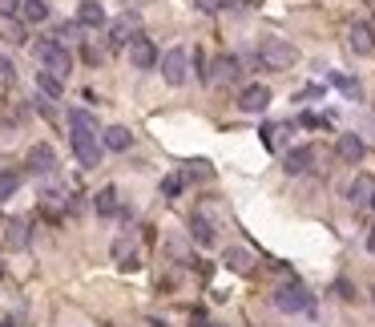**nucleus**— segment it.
<instances>
[{"instance_id":"nucleus-13","label":"nucleus","mask_w":375,"mask_h":327,"mask_svg":"<svg viewBox=\"0 0 375 327\" xmlns=\"http://www.w3.org/2000/svg\"><path fill=\"white\" fill-rule=\"evenodd\" d=\"M222 262H226V271H234V275H250V271H254V255H250L246 246H226V251H222Z\"/></svg>"},{"instance_id":"nucleus-15","label":"nucleus","mask_w":375,"mask_h":327,"mask_svg":"<svg viewBox=\"0 0 375 327\" xmlns=\"http://www.w3.org/2000/svg\"><path fill=\"white\" fill-rule=\"evenodd\" d=\"M347 198H351L355 206H371L375 202V178L371 174H355V182L347 186Z\"/></svg>"},{"instance_id":"nucleus-41","label":"nucleus","mask_w":375,"mask_h":327,"mask_svg":"<svg viewBox=\"0 0 375 327\" xmlns=\"http://www.w3.org/2000/svg\"><path fill=\"white\" fill-rule=\"evenodd\" d=\"M371 29H375V25H371Z\"/></svg>"},{"instance_id":"nucleus-14","label":"nucleus","mask_w":375,"mask_h":327,"mask_svg":"<svg viewBox=\"0 0 375 327\" xmlns=\"http://www.w3.org/2000/svg\"><path fill=\"white\" fill-rule=\"evenodd\" d=\"M29 170H33V174H53V170H57V154H53V146L36 142V146L29 149Z\"/></svg>"},{"instance_id":"nucleus-37","label":"nucleus","mask_w":375,"mask_h":327,"mask_svg":"<svg viewBox=\"0 0 375 327\" xmlns=\"http://www.w3.org/2000/svg\"><path fill=\"white\" fill-rule=\"evenodd\" d=\"M206 327H222V323H206Z\"/></svg>"},{"instance_id":"nucleus-10","label":"nucleus","mask_w":375,"mask_h":327,"mask_svg":"<svg viewBox=\"0 0 375 327\" xmlns=\"http://www.w3.org/2000/svg\"><path fill=\"white\" fill-rule=\"evenodd\" d=\"M158 61H162V57H158V49H154V41L142 33V36L130 45V65H133V69H154Z\"/></svg>"},{"instance_id":"nucleus-1","label":"nucleus","mask_w":375,"mask_h":327,"mask_svg":"<svg viewBox=\"0 0 375 327\" xmlns=\"http://www.w3.org/2000/svg\"><path fill=\"white\" fill-rule=\"evenodd\" d=\"M69 130H73V154H77V162H81L85 170L101 166V149H105V142H101L93 114H89V109H69Z\"/></svg>"},{"instance_id":"nucleus-39","label":"nucleus","mask_w":375,"mask_h":327,"mask_svg":"<svg viewBox=\"0 0 375 327\" xmlns=\"http://www.w3.org/2000/svg\"><path fill=\"white\" fill-rule=\"evenodd\" d=\"M371 299H375V291H371Z\"/></svg>"},{"instance_id":"nucleus-35","label":"nucleus","mask_w":375,"mask_h":327,"mask_svg":"<svg viewBox=\"0 0 375 327\" xmlns=\"http://www.w3.org/2000/svg\"><path fill=\"white\" fill-rule=\"evenodd\" d=\"M0 327H17V319H0Z\"/></svg>"},{"instance_id":"nucleus-28","label":"nucleus","mask_w":375,"mask_h":327,"mask_svg":"<svg viewBox=\"0 0 375 327\" xmlns=\"http://www.w3.org/2000/svg\"><path fill=\"white\" fill-rule=\"evenodd\" d=\"M202 13H222V8H230V4H243V0H194Z\"/></svg>"},{"instance_id":"nucleus-25","label":"nucleus","mask_w":375,"mask_h":327,"mask_svg":"<svg viewBox=\"0 0 375 327\" xmlns=\"http://www.w3.org/2000/svg\"><path fill=\"white\" fill-rule=\"evenodd\" d=\"M17 190H20V174L17 170H0V202H8Z\"/></svg>"},{"instance_id":"nucleus-16","label":"nucleus","mask_w":375,"mask_h":327,"mask_svg":"<svg viewBox=\"0 0 375 327\" xmlns=\"http://www.w3.org/2000/svg\"><path fill=\"white\" fill-rule=\"evenodd\" d=\"M29 239H33L29 222H25V218H8V227H4V243H8V251H25Z\"/></svg>"},{"instance_id":"nucleus-32","label":"nucleus","mask_w":375,"mask_h":327,"mask_svg":"<svg viewBox=\"0 0 375 327\" xmlns=\"http://www.w3.org/2000/svg\"><path fill=\"white\" fill-rule=\"evenodd\" d=\"M186 174H190V178H210V166H206V162H190Z\"/></svg>"},{"instance_id":"nucleus-18","label":"nucleus","mask_w":375,"mask_h":327,"mask_svg":"<svg viewBox=\"0 0 375 327\" xmlns=\"http://www.w3.org/2000/svg\"><path fill=\"white\" fill-rule=\"evenodd\" d=\"M114 262L121 267V271H137L142 262H137V246L130 243V239H117L114 243Z\"/></svg>"},{"instance_id":"nucleus-24","label":"nucleus","mask_w":375,"mask_h":327,"mask_svg":"<svg viewBox=\"0 0 375 327\" xmlns=\"http://www.w3.org/2000/svg\"><path fill=\"white\" fill-rule=\"evenodd\" d=\"M20 17L29 25H45L49 20V4L45 0H20Z\"/></svg>"},{"instance_id":"nucleus-3","label":"nucleus","mask_w":375,"mask_h":327,"mask_svg":"<svg viewBox=\"0 0 375 327\" xmlns=\"http://www.w3.org/2000/svg\"><path fill=\"white\" fill-rule=\"evenodd\" d=\"M33 53H36V61L49 69V73H57L61 81H65L69 73H73V53L57 41V36H49V41H36L33 45Z\"/></svg>"},{"instance_id":"nucleus-30","label":"nucleus","mask_w":375,"mask_h":327,"mask_svg":"<svg viewBox=\"0 0 375 327\" xmlns=\"http://www.w3.org/2000/svg\"><path fill=\"white\" fill-rule=\"evenodd\" d=\"M299 121H303L307 130H323V126H327V117H319V114H303Z\"/></svg>"},{"instance_id":"nucleus-4","label":"nucleus","mask_w":375,"mask_h":327,"mask_svg":"<svg viewBox=\"0 0 375 327\" xmlns=\"http://www.w3.org/2000/svg\"><path fill=\"white\" fill-rule=\"evenodd\" d=\"M275 307L282 315H303V311H315V299H311V291L303 283H282L275 291Z\"/></svg>"},{"instance_id":"nucleus-31","label":"nucleus","mask_w":375,"mask_h":327,"mask_svg":"<svg viewBox=\"0 0 375 327\" xmlns=\"http://www.w3.org/2000/svg\"><path fill=\"white\" fill-rule=\"evenodd\" d=\"M13 77H17V73H13V61H8V57H0V81L13 85Z\"/></svg>"},{"instance_id":"nucleus-17","label":"nucleus","mask_w":375,"mask_h":327,"mask_svg":"<svg viewBox=\"0 0 375 327\" xmlns=\"http://www.w3.org/2000/svg\"><path fill=\"white\" fill-rule=\"evenodd\" d=\"M93 211H97L101 218H114V214H121V202H117V190H114V186H101L97 194H93Z\"/></svg>"},{"instance_id":"nucleus-12","label":"nucleus","mask_w":375,"mask_h":327,"mask_svg":"<svg viewBox=\"0 0 375 327\" xmlns=\"http://www.w3.org/2000/svg\"><path fill=\"white\" fill-rule=\"evenodd\" d=\"M238 73H243V61H238V57H230V53H222V57L214 61L210 81L214 85H234V81H238Z\"/></svg>"},{"instance_id":"nucleus-5","label":"nucleus","mask_w":375,"mask_h":327,"mask_svg":"<svg viewBox=\"0 0 375 327\" xmlns=\"http://www.w3.org/2000/svg\"><path fill=\"white\" fill-rule=\"evenodd\" d=\"M137 36H142V17H137V13H125V17H117L114 25H109V49H125Z\"/></svg>"},{"instance_id":"nucleus-26","label":"nucleus","mask_w":375,"mask_h":327,"mask_svg":"<svg viewBox=\"0 0 375 327\" xmlns=\"http://www.w3.org/2000/svg\"><path fill=\"white\" fill-rule=\"evenodd\" d=\"M182 186H186V174H165V182H162V198H178V194H182Z\"/></svg>"},{"instance_id":"nucleus-36","label":"nucleus","mask_w":375,"mask_h":327,"mask_svg":"<svg viewBox=\"0 0 375 327\" xmlns=\"http://www.w3.org/2000/svg\"><path fill=\"white\" fill-rule=\"evenodd\" d=\"M149 327H165V323H158V319H149Z\"/></svg>"},{"instance_id":"nucleus-34","label":"nucleus","mask_w":375,"mask_h":327,"mask_svg":"<svg viewBox=\"0 0 375 327\" xmlns=\"http://www.w3.org/2000/svg\"><path fill=\"white\" fill-rule=\"evenodd\" d=\"M367 251L375 255V227H371V234H367Z\"/></svg>"},{"instance_id":"nucleus-40","label":"nucleus","mask_w":375,"mask_h":327,"mask_svg":"<svg viewBox=\"0 0 375 327\" xmlns=\"http://www.w3.org/2000/svg\"><path fill=\"white\" fill-rule=\"evenodd\" d=\"M371 206H375V202H371Z\"/></svg>"},{"instance_id":"nucleus-7","label":"nucleus","mask_w":375,"mask_h":327,"mask_svg":"<svg viewBox=\"0 0 375 327\" xmlns=\"http://www.w3.org/2000/svg\"><path fill=\"white\" fill-rule=\"evenodd\" d=\"M347 45H351L355 57H375V29L363 25V20H355V25L347 29Z\"/></svg>"},{"instance_id":"nucleus-19","label":"nucleus","mask_w":375,"mask_h":327,"mask_svg":"<svg viewBox=\"0 0 375 327\" xmlns=\"http://www.w3.org/2000/svg\"><path fill=\"white\" fill-rule=\"evenodd\" d=\"M77 25L81 29H101L105 25V8H101L97 0H85L81 8H77Z\"/></svg>"},{"instance_id":"nucleus-11","label":"nucleus","mask_w":375,"mask_h":327,"mask_svg":"<svg viewBox=\"0 0 375 327\" xmlns=\"http://www.w3.org/2000/svg\"><path fill=\"white\" fill-rule=\"evenodd\" d=\"M335 154H339V162L359 166V162H363V154H367V146H363V138H359V133H339V142H335Z\"/></svg>"},{"instance_id":"nucleus-38","label":"nucleus","mask_w":375,"mask_h":327,"mask_svg":"<svg viewBox=\"0 0 375 327\" xmlns=\"http://www.w3.org/2000/svg\"><path fill=\"white\" fill-rule=\"evenodd\" d=\"M0 275H4V262H0Z\"/></svg>"},{"instance_id":"nucleus-20","label":"nucleus","mask_w":375,"mask_h":327,"mask_svg":"<svg viewBox=\"0 0 375 327\" xmlns=\"http://www.w3.org/2000/svg\"><path fill=\"white\" fill-rule=\"evenodd\" d=\"M101 142H105V149H114V154H125L133 142V133L125 130V126H109V130L101 133Z\"/></svg>"},{"instance_id":"nucleus-21","label":"nucleus","mask_w":375,"mask_h":327,"mask_svg":"<svg viewBox=\"0 0 375 327\" xmlns=\"http://www.w3.org/2000/svg\"><path fill=\"white\" fill-rule=\"evenodd\" d=\"M36 89H41V93H45L49 101L65 98V81H61L57 73H49V69H41V73H36Z\"/></svg>"},{"instance_id":"nucleus-6","label":"nucleus","mask_w":375,"mask_h":327,"mask_svg":"<svg viewBox=\"0 0 375 327\" xmlns=\"http://www.w3.org/2000/svg\"><path fill=\"white\" fill-rule=\"evenodd\" d=\"M162 77L170 85H186V77H190V53L186 49H170L162 57Z\"/></svg>"},{"instance_id":"nucleus-8","label":"nucleus","mask_w":375,"mask_h":327,"mask_svg":"<svg viewBox=\"0 0 375 327\" xmlns=\"http://www.w3.org/2000/svg\"><path fill=\"white\" fill-rule=\"evenodd\" d=\"M315 162H319V149H315V146H294V149H287L282 170H287V174H307Z\"/></svg>"},{"instance_id":"nucleus-27","label":"nucleus","mask_w":375,"mask_h":327,"mask_svg":"<svg viewBox=\"0 0 375 327\" xmlns=\"http://www.w3.org/2000/svg\"><path fill=\"white\" fill-rule=\"evenodd\" d=\"M77 33H81V25H77V20H65V25H61V29H57V41H61V45H65V41H77Z\"/></svg>"},{"instance_id":"nucleus-23","label":"nucleus","mask_w":375,"mask_h":327,"mask_svg":"<svg viewBox=\"0 0 375 327\" xmlns=\"http://www.w3.org/2000/svg\"><path fill=\"white\" fill-rule=\"evenodd\" d=\"M0 41H8V45H25V25L13 20L8 13H0Z\"/></svg>"},{"instance_id":"nucleus-29","label":"nucleus","mask_w":375,"mask_h":327,"mask_svg":"<svg viewBox=\"0 0 375 327\" xmlns=\"http://www.w3.org/2000/svg\"><path fill=\"white\" fill-rule=\"evenodd\" d=\"M331 85H339L347 98H359V85L351 81V77H339V73H331Z\"/></svg>"},{"instance_id":"nucleus-22","label":"nucleus","mask_w":375,"mask_h":327,"mask_svg":"<svg viewBox=\"0 0 375 327\" xmlns=\"http://www.w3.org/2000/svg\"><path fill=\"white\" fill-rule=\"evenodd\" d=\"M190 239H194L198 246H214V227H210L206 214H194V218H190Z\"/></svg>"},{"instance_id":"nucleus-2","label":"nucleus","mask_w":375,"mask_h":327,"mask_svg":"<svg viewBox=\"0 0 375 327\" xmlns=\"http://www.w3.org/2000/svg\"><path fill=\"white\" fill-rule=\"evenodd\" d=\"M299 61V49L282 36H262L259 41V65L271 69V73H287V69Z\"/></svg>"},{"instance_id":"nucleus-9","label":"nucleus","mask_w":375,"mask_h":327,"mask_svg":"<svg viewBox=\"0 0 375 327\" xmlns=\"http://www.w3.org/2000/svg\"><path fill=\"white\" fill-rule=\"evenodd\" d=\"M266 105H271V89L266 85H246L238 93V109L243 114H266Z\"/></svg>"},{"instance_id":"nucleus-33","label":"nucleus","mask_w":375,"mask_h":327,"mask_svg":"<svg viewBox=\"0 0 375 327\" xmlns=\"http://www.w3.org/2000/svg\"><path fill=\"white\" fill-rule=\"evenodd\" d=\"M335 291H339L343 299H355V295H351V283H343V279H339V283H335Z\"/></svg>"}]
</instances>
